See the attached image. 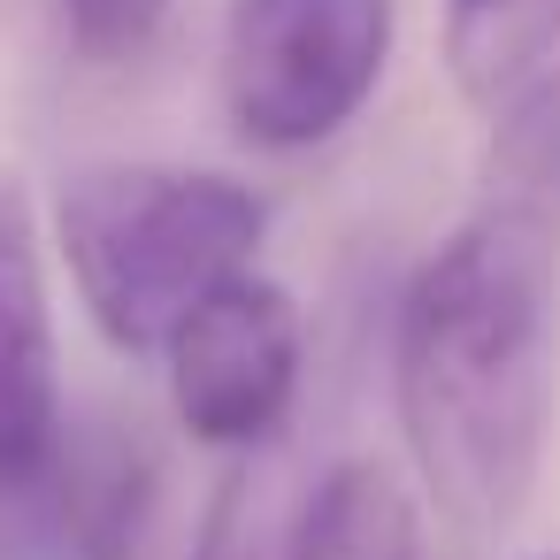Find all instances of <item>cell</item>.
Instances as JSON below:
<instances>
[{"label":"cell","mask_w":560,"mask_h":560,"mask_svg":"<svg viewBox=\"0 0 560 560\" xmlns=\"http://www.w3.org/2000/svg\"><path fill=\"white\" fill-rule=\"evenodd\" d=\"M560 55V0H445V70L460 101L506 108Z\"/></svg>","instance_id":"obj_7"},{"label":"cell","mask_w":560,"mask_h":560,"mask_svg":"<svg viewBox=\"0 0 560 560\" xmlns=\"http://www.w3.org/2000/svg\"><path fill=\"white\" fill-rule=\"evenodd\" d=\"M392 62V0H231L223 116L261 154L338 139Z\"/></svg>","instance_id":"obj_3"},{"label":"cell","mask_w":560,"mask_h":560,"mask_svg":"<svg viewBox=\"0 0 560 560\" xmlns=\"http://www.w3.org/2000/svg\"><path fill=\"white\" fill-rule=\"evenodd\" d=\"M62 346L47 292V231L32 192L0 170V491H47L62 460Z\"/></svg>","instance_id":"obj_5"},{"label":"cell","mask_w":560,"mask_h":560,"mask_svg":"<svg viewBox=\"0 0 560 560\" xmlns=\"http://www.w3.org/2000/svg\"><path fill=\"white\" fill-rule=\"evenodd\" d=\"M261 200L223 170L101 162L55 200V246L116 353H162L223 284L254 277Z\"/></svg>","instance_id":"obj_2"},{"label":"cell","mask_w":560,"mask_h":560,"mask_svg":"<svg viewBox=\"0 0 560 560\" xmlns=\"http://www.w3.org/2000/svg\"><path fill=\"white\" fill-rule=\"evenodd\" d=\"M55 506L62 529L78 545V560H131L139 529H147V499H154V460L124 438H62L55 460Z\"/></svg>","instance_id":"obj_8"},{"label":"cell","mask_w":560,"mask_h":560,"mask_svg":"<svg viewBox=\"0 0 560 560\" xmlns=\"http://www.w3.org/2000/svg\"><path fill=\"white\" fill-rule=\"evenodd\" d=\"M170 407L192 445H261L300 392V307L277 277L223 284L170 346Z\"/></svg>","instance_id":"obj_4"},{"label":"cell","mask_w":560,"mask_h":560,"mask_svg":"<svg viewBox=\"0 0 560 560\" xmlns=\"http://www.w3.org/2000/svg\"><path fill=\"white\" fill-rule=\"evenodd\" d=\"M284 560H422V514L384 460H338L300 506Z\"/></svg>","instance_id":"obj_6"},{"label":"cell","mask_w":560,"mask_h":560,"mask_svg":"<svg viewBox=\"0 0 560 560\" xmlns=\"http://www.w3.org/2000/svg\"><path fill=\"white\" fill-rule=\"evenodd\" d=\"M560 384V238L545 208H476L407 284L392 392L430 506L476 537L514 529Z\"/></svg>","instance_id":"obj_1"},{"label":"cell","mask_w":560,"mask_h":560,"mask_svg":"<svg viewBox=\"0 0 560 560\" xmlns=\"http://www.w3.org/2000/svg\"><path fill=\"white\" fill-rule=\"evenodd\" d=\"M231 529H238V476H223V491H215V506H208V522H200L192 560H231Z\"/></svg>","instance_id":"obj_10"},{"label":"cell","mask_w":560,"mask_h":560,"mask_svg":"<svg viewBox=\"0 0 560 560\" xmlns=\"http://www.w3.org/2000/svg\"><path fill=\"white\" fill-rule=\"evenodd\" d=\"M529 560H560V552H529Z\"/></svg>","instance_id":"obj_11"},{"label":"cell","mask_w":560,"mask_h":560,"mask_svg":"<svg viewBox=\"0 0 560 560\" xmlns=\"http://www.w3.org/2000/svg\"><path fill=\"white\" fill-rule=\"evenodd\" d=\"M70 39L93 62H124L139 47H154V32L170 24V0H62Z\"/></svg>","instance_id":"obj_9"}]
</instances>
